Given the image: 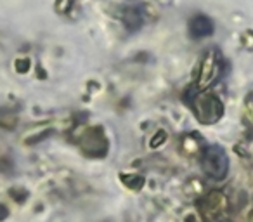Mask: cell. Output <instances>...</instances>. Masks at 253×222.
Listing matches in <instances>:
<instances>
[{
    "mask_svg": "<svg viewBox=\"0 0 253 222\" xmlns=\"http://www.w3.org/2000/svg\"><path fill=\"white\" fill-rule=\"evenodd\" d=\"M222 57L217 50H210L205 54L203 61L200 64L198 70V80H196V89L203 90V89L210 87L211 84L218 80L222 77Z\"/></svg>",
    "mask_w": 253,
    "mask_h": 222,
    "instance_id": "obj_3",
    "label": "cell"
},
{
    "mask_svg": "<svg viewBox=\"0 0 253 222\" xmlns=\"http://www.w3.org/2000/svg\"><path fill=\"white\" fill-rule=\"evenodd\" d=\"M201 169L208 179L222 180L229 172V158L220 146H208L201 153Z\"/></svg>",
    "mask_w": 253,
    "mask_h": 222,
    "instance_id": "obj_2",
    "label": "cell"
},
{
    "mask_svg": "<svg viewBox=\"0 0 253 222\" xmlns=\"http://www.w3.org/2000/svg\"><path fill=\"white\" fill-rule=\"evenodd\" d=\"M245 117H246V122L250 124V127L253 129V94L248 95L246 99V104H245Z\"/></svg>",
    "mask_w": 253,
    "mask_h": 222,
    "instance_id": "obj_6",
    "label": "cell"
},
{
    "mask_svg": "<svg viewBox=\"0 0 253 222\" xmlns=\"http://www.w3.org/2000/svg\"><path fill=\"white\" fill-rule=\"evenodd\" d=\"M141 23H142V14L137 7L126 9V12H125V25L126 26H130L132 30H135Z\"/></svg>",
    "mask_w": 253,
    "mask_h": 222,
    "instance_id": "obj_5",
    "label": "cell"
},
{
    "mask_svg": "<svg viewBox=\"0 0 253 222\" xmlns=\"http://www.w3.org/2000/svg\"><path fill=\"white\" fill-rule=\"evenodd\" d=\"M7 214H9V212H7V208H5L4 205H0V222H2L5 217H7Z\"/></svg>",
    "mask_w": 253,
    "mask_h": 222,
    "instance_id": "obj_7",
    "label": "cell"
},
{
    "mask_svg": "<svg viewBox=\"0 0 253 222\" xmlns=\"http://www.w3.org/2000/svg\"><path fill=\"white\" fill-rule=\"evenodd\" d=\"M194 117L203 125H211L218 122L224 115V104L213 94H203L201 90L196 92V95L191 101Z\"/></svg>",
    "mask_w": 253,
    "mask_h": 222,
    "instance_id": "obj_1",
    "label": "cell"
},
{
    "mask_svg": "<svg viewBox=\"0 0 253 222\" xmlns=\"http://www.w3.org/2000/svg\"><path fill=\"white\" fill-rule=\"evenodd\" d=\"M189 33L193 39H205L213 33V23L208 16L198 14L189 21Z\"/></svg>",
    "mask_w": 253,
    "mask_h": 222,
    "instance_id": "obj_4",
    "label": "cell"
}]
</instances>
